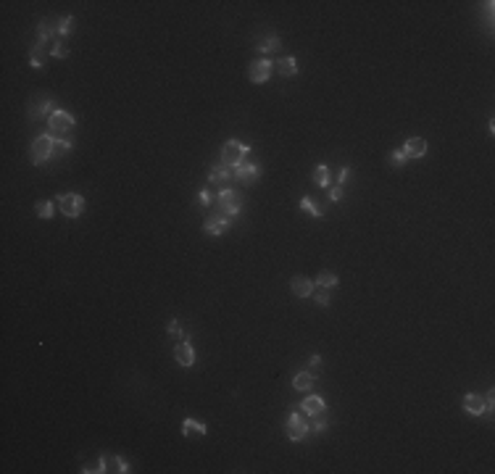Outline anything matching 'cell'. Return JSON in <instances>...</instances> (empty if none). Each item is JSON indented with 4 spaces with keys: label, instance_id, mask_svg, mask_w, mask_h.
<instances>
[{
    "label": "cell",
    "instance_id": "obj_1",
    "mask_svg": "<svg viewBox=\"0 0 495 474\" xmlns=\"http://www.w3.org/2000/svg\"><path fill=\"white\" fill-rule=\"evenodd\" d=\"M250 153L248 145H243L240 140H227L222 145V161H224V166H240V163H245V156Z\"/></svg>",
    "mask_w": 495,
    "mask_h": 474
},
{
    "label": "cell",
    "instance_id": "obj_2",
    "mask_svg": "<svg viewBox=\"0 0 495 474\" xmlns=\"http://www.w3.org/2000/svg\"><path fill=\"white\" fill-rule=\"evenodd\" d=\"M53 153H56V140H53L50 135H40L29 148V158H32V163H37V166L45 163Z\"/></svg>",
    "mask_w": 495,
    "mask_h": 474
},
{
    "label": "cell",
    "instance_id": "obj_3",
    "mask_svg": "<svg viewBox=\"0 0 495 474\" xmlns=\"http://www.w3.org/2000/svg\"><path fill=\"white\" fill-rule=\"evenodd\" d=\"M240 208H243V200H240V195H237L234 190H229V187H224L222 192H219V216H237L240 213Z\"/></svg>",
    "mask_w": 495,
    "mask_h": 474
},
{
    "label": "cell",
    "instance_id": "obj_4",
    "mask_svg": "<svg viewBox=\"0 0 495 474\" xmlns=\"http://www.w3.org/2000/svg\"><path fill=\"white\" fill-rule=\"evenodd\" d=\"M58 208H61V213H63V216L77 219V216L84 211V198H82V195H77V192H63V195L58 198Z\"/></svg>",
    "mask_w": 495,
    "mask_h": 474
},
{
    "label": "cell",
    "instance_id": "obj_5",
    "mask_svg": "<svg viewBox=\"0 0 495 474\" xmlns=\"http://www.w3.org/2000/svg\"><path fill=\"white\" fill-rule=\"evenodd\" d=\"M285 435L290 437V440H303V437L308 435V422L300 416V414H290L285 419Z\"/></svg>",
    "mask_w": 495,
    "mask_h": 474
},
{
    "label": "cell",
    "instance_id": "obj_6",
    "mask_svg": "<svg viewBox=\"0 0 495 474\" xmlns=\"http://www.w3.org/2000/svg\"><path fill=\"white\" fill-rule=\"evenodd\" d=\"M48 124H50V132H56V135H66V132L74 130V116L58 108V111H53V114H50V121H48Z\"/></svg>",
    "mask_w": 495,
    "mask_h": 474
},
{
    "label": "cell",
    "instance_id": "obj_7",
    "mask_svg": "<svg viewBox=\"0 0 495 474\" xmlns=\"http://www.w3.org/2000/svg\"><path fill=\"white\" fill-rule=\"evenodd\" d=\"M271 69H274V63H271L269 58L253 61V63H250V69H248V77H250V82H255V84L269 82V77H271Z\"/></svg>",
    "mask_w": 495,
    "mask_h": 474
},
{
    "label": "cell",
    "instance_id": "obj_8",
    "mask_svg": "<svg viewBox=\"0 0 495 474\" xmlns=\"http://www.w3.org/2000/svg\"><path fill=\"white\" fill-rule=\"evenodd\" d=\"M174 358H177L179 367H192V363H195V351H192V345H190L187 340L177 342V348H174Z\"/></svg>",
    "mask_w": 495,
    "mask_h": 474
},
{
    "label": "cell",
    "instance_id": "obj_9",
    "mask_svg": "<svg viewBox=\"0 0 495 474\" xmlns=\"http://www.w3.org/2000/svg\"><path fill=\"white\" fill-rule=\"evenodd\" d=\"M403 153H406V158H421V156H427V140L424 137H411V140H406V145H403Z\"/></svg>",
    "mask_w": 495,
    "mask_h": 474
},
{
    "label": "cell",
    "instance_id": "obj_10",
    "mask_svg": "<svg viewBox=\"0 0 495 474\" xmlns=\"http://www.w3.org/2000/svg\"><path fill=\"white\" fill-rule=\"evenodd\" d=\"M464 408H466V414H471V416H482V414L487 411L485 398H482V395H477V393L464 395Z\"/></svg>",
    "mask_w": 495,
    "mask_h": 474
},
{
    "label": "cell",
    "instance_id": "obj_11",
    "mask_svg": "<svg viewBox=\"0 0 495 474\" xmlns=\"http://www.w3.org/2000/svg\"><path fill=\"white\" fill-rule=\"evenodd\" d=\"M234 179H240L243 185H253V182L259 179V166H253V163H240V166H234Z\"/></svg>",
    "mask_w": 495,
    "mask_h": 474
},
{
    "label": "cell",
    "instance_id": "obj_12",
    "mask_svg": "<svg viewBox=\"0 0 495 474\" xmlns=\"http://www.w3.org/2000/svg\"><path fill=\"white\" fill-rule=\"evenodd\" d=\"M290 287H292V295L295 298H311V293H314V282L308 277H295Z\"/></svg>",
    "mask_w": 495,
    "mask_h": 474
},
{
    "label": "cell",
    "instance_id": "obj_13",
    "mask_svg": "<svg viewBox=\"0 0 495 474\" xmlns=\"http://www.w3.org/2000/svg\"><path fill=\"white\" fill-rule=\"evenodd\" d=\"M229 227H232L229 219L219 216V219H211V222H206V224H203V232H206V234H224Z\"/></svg>",
    "mask_w": 495,
    "mask_h": 474
},
{
    "label": "cell",
    "instance_id": "obj_14",
    "mask_svg": "<svg viewBox=\"0 0 495 474\" xmlns=\"http://www.w3.org/2000/svg\"><path fill=\"white\" fill-rule=\"evenodd\" d=\"M232 177H234V174L229 171V166H224V163H222V166H213V169H211V182H213V185H219L222 190L227 187V182H229Z\"/></svg>",
    "mask_w": 495,
    "mask_h": 474
},
{
    "label": "cell",
    "instance_id": "obj_15",
    "mask_svg": "<svg viewBox=\"0 0 495 474\" xmlns=\"http://www.w3.org/2000/svg\"><path fill=\"white\" fill-rule=\"evenodd\" d=\"M274 69H277L282 77H295V74H298V63H295V58H292V56L279 58L277 63H274Z\"/></svg>",
    "mask_w": 495,
    "mask_h": 474
},
{
    "label": "cell",
    "instance_id": "obj_16",
    "mask_svg": "<svg viewBox=\"0 0 495 474\" xmlns=\"http://www.w3.org/2000/svg\"><path fill=\"white\" fill-rule=\"evenodd\" d=\"M303 411L311 414V416H319V414L324 411V398H319V395H308V398L303 400Z\"/></svg>",
    "mask_w": 495,
    "mask_h": 474
},
{
    "label": "cell",
    "instance_id": "obj_17",
    "mask_svg": "<svg viewBox=\"0 0 495 474\" xmlns=\"http://www.w3.org/2000/svg\"><path fill=\"white\" fill-rule=\"evenodd\" d=\"M208 432V427L206 424H200V422H195V419H185L182 422V435H206Z\"/></svg>",
    "mask_w": 495,
    "mask_h": 474
},
{
    "label": "cell",
    "instance_id": "obj_18",
    "mask_svg": "<svg viewBox=\"0 0 495 474\" xmlns=\"http://www.w3.org/2000/svg\"><path fill=\"white\" fill-rule=\"evenodd\" d=\"M103 464H105V471H130L126 461H121L119 456H103Z\"/></svg>",
    "mask_w": 495,
    "mask_h": 474
},
{
    "label": "cell",
    "instance_id": "obj_19",
    "mask_svg": "<svg viewBox=\"0 0 495 474\" xmlns=\"http://www.w3.org/2000/svg\"><path fill=\"white\" fill-rule=\"evenodd\" d=\"M311 385H314V374L311 372H298L295 379H292V387L295 390H308Z\"/></svg>",
    "mask_w": 495,
    "mask_h": 474
},
{
    "label": "cell",
    "instance_id": "obj_20",
    "mask_svg": "<svg viewBox=\"0 0 495 474\" xmlns=\"http://www.w3.org/2000/svg\"><path fill=\"white\" fill-rule=\"evenodd\" d=\"M48 111H58L56 103H53L50 98L40 100V103H37V111H32V114H29V119H37V116H42V114H48Z\"/></svg>",
    "mask_w": 495,
    "mask_h": 474
},
{
    "label": "cell",
    "instance_id": "obj_21",
    "mask_svg": "<svg viewBox=\"0 0 495 474\" xmlns=\"http://www.w3.org/2000/svg\"><path fill=\"white\" fill-rule=\"evenodd\" d=\"M314 182L319 187H327L329 185V169L324 166V163H319V166L314 169Z\"/></svg>",
    "mask_w": 495,
    "mask_h": 474
},
{
    "label": "cell",
    "instance_id": "obj_22",
    "mask_svg": "<svg viewBox=\"0 0 495 474\" xmlns=\"http://www.w3.org/2000/svg\"><path fill=\"white\" fill-rule=\"evenodd\" d=\"M316 285L319 287H327V290L335 287L337 285V274H335V271H321V274L316 277Z\"/></svg>",
    "mask_w": 495,
    "mask_h": 474
},
{
    "label": "cell",
    "instance_id": "obj_23",
    "mask_svg": "<svg viewBox=\"0 0 495 474\" xmlns=\"http://www.w3.org/2000/svg\"><path fill=\"white\" fill-rule=\"evenodd\" d=\"M34 211H37V216H40V219H50V216H53V211H56V206H53L50 200H40V203L34 206Z\"/></svg>",
    "mask_w": 495,
    "mask_h": 474
},
{
    "label": "cell",
    "instance_id": "obj_24",
    "mask_svg": "<svg viewBox=\"0 0 495 474\" xmlns=\"http://www.w3.org/2000/svg\"><path fill=\"white\" fill-rule=\"evenodd\" d=\"M279 48V37L277 34H271V37H264L261 42H259V50H264V53H271V50H277Z\"/></svg>",
    "mask_w": 495,
    "mask_h": 474
},
{
    "label": "cell",
    "instance_id": "obj_25",
    "mask_svg": "<svg viewBox=\"0 0 495 474\" xmlns=\"http://www.w3.org/2000/svg\"><path fill=\"white\" fill-rule=\"evenodd\" d=\"M300 208H303L306 213H311L314 219H321V211H319V206H316L311 198H303V200H300Z\"/></svg>",
    "mask_w": 495,
    "mask_h": 474
},
{
    "label": "cell",
    "instance_id": "obj_26",
    "mask_svg": "<svg viewBox=\"0 0 495 474\" xmlns=\"http://www.w3.org/2000/svg\"><path fill=\"white\" fill-rule=\"evenodd\" d=\"M50 56H56V58H66V56H69V48H66L63 42H53Z\"/></svg>",
    "mask_w": 495,
    "mask_h": 474
},
{
    "label": "cell",
    "instance_id": "obj_27",
    "mask_svg": "<svg viewBox=\"0 0 495 474\" xmlns=\"http://www.w3.org/2000/svg\"><path fill=\"white\" fill-rule=\"evenodd\" d=\"M314 295H316V303L319 306H327L329 303V290L327 287H314Z\"/></svg>",
    "mask_w": 495,
    "mask_h": 474
},
{
    "label": "cell",
    "instance_id": "obj_28",
    "mask_svg": "<svg viewBox=\"0 0 495 474\" xmlns=\"http://www.w3.org/2000/svg\"><path fill=\"white\" fill-rule=\"evenodd\" d=\"M32 66L42 69V48H40V45H34V48H32Z\"/></svg>",
    "mask_w": 495,
    "mask_h": 474
},
{
    "label": "cell",
    "instance_id": "obj_29",
    "mask_svg": "<svg viewBox=\"0 0 495 474\" xmlns=\"http://www.w3.org/2000/svg\"><path fill=\"white\" fill-rule=\"evenodd\" d=\"M71 24H74V19H71V16H63L61 24L56 27V29H58V34H69V32H71Z\"/></svg>",
    "mask_w": 495,
    "mask_h": 474
},
{
    "label": "cell",
    "instance_id": "obj_30",
    "mask_svg": "<svg viewBox=\"0 0 495 474\" xmlns=\"http://www.w3.org/2000/svg\"><path fill=\"white\" fill-rule=\"evenodd\" d=\"M390 163H393V166H403V163H406V153H403V150H393L390 153Z\"/></svg>",
    "mask_w": 495,
    "mask_h": 474
},
{
    "label": "cell",
    "instance_id": "obj_31",
    "mask_svg": "<svg viewBox=\"0 0 495 474\" xmlns=\"http://www.w3.org/2000/svg\"><path fill=\"white\" fill-rule=\"evenodd\" d=\"M82 471H84V474H93V471H105V464H103V459H98L95 464H87Z\"/></svg>",
    "mask_w": 495,
    "mask_h": 474
},
{
    "label": "cell",
    "instance_id": "obj_32",
    "mask_svg": "<svg viewBox=\"0 0 495 474\" xmlns=\"http://www.w3.org/2000/svg\"><path fill=\"white\" fill-rule=\"evenodd\" d=\"M71 150V140H56V153H66Z\"/></svg>",
    "mask_w": 495,
    "mask_h": 474
},
{
    "label": "cell",
    "instance_id": "obj_33",
    "mask_svg": "<svg viewBox=\"0 0 495 474\" xmlns=\"http://www.w3.org/2000/svg\"><path fill=\"white\" fill-rule=\"evenodd\" d=\"M348 177H351V169H348V166H342V169L337 171V185H342V182H348Z\"/></svg>",
    "mask_w": 495,
    "mask_h": 474
},
{
    "label": "cell",
    "instance_id": "obj_34",
    "mask_svg": "<svg viewBox=\"0 0 495 474\" xmlns=\"http://www.w3.org/2000/svg\"><path fill=\"white\" fill-rule=\"evenodd\" d=\"M342 198V187L337 185V187H332V190H329V200H335V203H337V200Z\"/></svg>",
    "mask_w": 495,
    "mask_h": 474
},
{
    "label": "cell",
    "instance_id": "obj_35",
    "mask_svg": "<svg viewBox=\"0 0 495 474\" xmlns=\"http://www.w3.org/2000/svg\"><path fill=\"white\" fill-rule=\"evenodd\" d=\"M198 200H200L203 206H208V203H211V192H208V190H200V192H198Z\"/></svg>",
    "mask_w": 495,
    "mask_h": 474
},
{
    "label": "cell",
    "instance_id": "obj_36",
    "mask_svg": "<svg viewBox=\"0 0 495 474\" xmlns=\"http://www.w3.org/2000/svg\"><path fill=\"white\" fill-rule=\"evenodd\" d=\"M169 335H179V324H177V321L169 324Z\"/></svg>",
    "mask_w": 495,
    "mask_h": 474
}]
</instances>
